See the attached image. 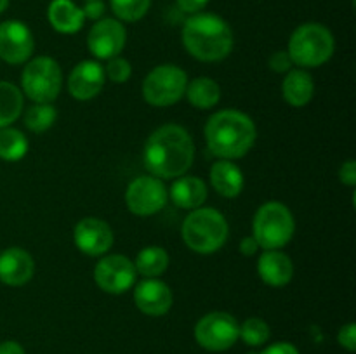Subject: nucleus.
I'll return each instance as SVG.
<instances>
[{"mask_svg": "<svg viewBox=\"0 0 356 354\" xmlns=\"http://www.w3.org/2000/svg\"><path fill=\"white\" fill-rule=\"evenodd\" d=\"M193 139L181 125H162L146 141L145 167L159 179L184 176L193 163Z\"/></svg>", "mask_w": 356, "mask_h": 354, "instance_id": "obj_1", "label": "nucleus"}, {"mask_svg": "<svg viewBox=\"0 0 356 354\" xmlns=\"http://www.w3.org/2000/svg\"><path fill=\"white\" fill-rule=\"evenodd\" d=\"M257 130L252 118L236 110H222L212 115L205 125L207 146L225 160L242 158L256 142Z\"/></svg>", "mask_w": 356, "mask_h": 354, "instance_id": "obj_2", "label": "nucleus"}, {"mask_svg": "<svg viewBox=\"0 0 356 354\" xmlns=\"http://www.w3.org/2000/svg\"><path fill=\"white\" fill-rule=\"evenodd\" d=\"M183 44L200 61H221L233 49L232 28L216 14H195L184 23Z\"/></svg>", "mask_w": 356, "mask_h": 354, "instance_id": "obj_3", "label": "nucleus"}, {"mask_svg": "<svg viewBox=\"0 0 356 354\" xmlns=\"http://www.w3.org/2000/svg\"><path fill=\"white\" fill-rule=\"evenodd\" d=\"M183 239L193 252L212 253L228 239V222L216 208H195L183 222Z\"/></svg>", "mask_w": 356, "mask_h": 354, "instance_id": "obj_4", "label": "nucleus"}, {"mask_svg": "<svg viewBox=\"0 0 356 354\" xmlns=\"http://www.w3.org/2000/svg\"><path fill=\"white\" fill-rule=\"evenodd\" d=\"M334 37L329 28L320 23H306L296 28L289 40V56L292 62L302 68H316L329 61L334 54Z\"/></svg>", "mask_w": 356, "mask_h": 354, "instance_id": "obj_5", "label": "nucleus"}, {"mask_svg": "<svg viewBox=\"0 0 356 354\" xmlns=\"http://www.w3.org/2000/svg\"><path fill=\"white\" fill-rule=\"evenodd\" d=\"M296 222L292 212L280 201H268L261 205L254 215V238L264 250L282 248L291 242Z\"/></svg>", "mask_w": 356, "mask_h": 354, "instance_id": "obj_6", "label": "nucleus"}, {"mask_svg": "<svg viewBox=\"0 0 356 354\" xmlns=\"http://www.w3.org/2000/svg\"><path fill=\"white\" fill-rule=\"evenodd\" d=\"M21 85L24 94L35 103H52L61 92V68L49 56L31 59L23 69Z\"/></svg>", "mask_w": 356, "mask_h": 354, "instance_id": "obj_7", "label": "nucleus"}, {"mask_svg": "<svg viewBox=\"0 0 356 354\" xmlns=\"http://www.w3.org/2000/svg\"><path fill=\"white\" fill-rule=\"evenodd\" d=\"M186 85L188 76L179 66L160 65L146 75L143 97L152 106H172L184 96Z\"/></svg>", "mask_w": 356, "mask_h": 354, "instance_id": "obj_8", "label": "nucleus"}, {"mask_svg": "<svg viewBox=\"0 0 356 354\" xmlns=\"http://www.w3.org/2000/svg\"><path fill=\"white\" fill-rule=\"evenodd\" d=\"M238 323L228 312H211L195 326V337L209 351H226L238 339Z\"/></svg>", "mask_w": 356, "mask_h": 354, "instance_id": "obj_9", "label": "nucleus"}, {"mask_svg": "<svg viewBox=\"0 0 356 354\" xmlns=\"http://www.w3.org/2000/svg\"><path fill=\"white\" fill-rule=\"evenodd\" d=\"M167 198H169V193H167L162 179L155 176L138 177L129 184L127 191H125V201H127L129 210L141 217L162 210L167 203Z\"/></svg>", "mask_w": 356, "mask_h": 354, "instance_id": "obj_10", "label": "nucleus"}, {"mask_svg": "<svg viewBox=\"0 0 356 354\" xmlns=\"http://www.w3.org/2000/svg\"><path fill=\"white\" fill-rule=\"evenodd\" d=\"M136 267L129 257L125 255H106L96 264L94 280L97 287L108 294H125L132 288L136 281Z\"/></svg>", "mask_w": 356, "mask_h": 354, "instance_id": "obj_11", "label": "nucleus"}, {"mask_svg": "<svg viewBox=\"0 0 356 354\" xmlns=\"http://www.w3.org/2000/svg\"><path fill=\"white\" fill-rule=\"evenodd\" d=\"M33 35L21 21H3L0 24V58L10 65H21L33 54Z\"/></svg>", "mask_w": 356, "mask_h": 354, "instance_id": "obj_12", "label": "nucleus"}, {"mask_svg": "<svg viewBox=\"0 0 356 354\" xmlns=\"http://www.w3.org/2000/svg\"><path fill=\"white\" fill-rule=\"evenodd\" d=\"M125 40H127V33H125L124 24L111 17H104L90 28L87 47L96 58L111 59L120 54Z\"/></svg>", "mask_w": 356, "mask_h": 354, "instance_id": "obj_13", "label": "nucleus"}, {"mask_svg": "<svg viewBox=\"0 0 356 354\" xmlns=\"http://www.w3.org/2000/svg\"><path fill=\"white\" fill-rule=\"evenodd\" d=\"M73 242L86 255H103L113 245V231L101 219L86 217L75 226Z\"/></svg>", "mask_w": 356, "mask_h": 354, "instance_id": "obj_14", "label": "nucleus"}, {"mask_svg": "<svg viewBox=\"0 0 356 354\" xmlns=\"http://www.w3.org/2000/svg\"><path fill=\"white\" fill-rule=\"evenodd\" d=\"M134 302L141 312L148 316H162L172 305V292L169 285L156 278H146L134 288Z\"/></svg>", "mask_w": 356, "mask_h": 354, "instance_id": "obj_15", "label": "nucleus"}, {"mask_svg": "<svg viewBox=\"0 0 356 354\" xmlns=\"http://www.w3.org/2000/svg\"><path fill=\"white\" fill-rule=\"evenodd\" d=\"M104 87V69L96 61H82L73 68L68 78V90L75 99L89 101Z\"/></svg>", "mask_w": 356, "mask_h": 354, "instance_id": "obj_16", "label": "nucleus"}, {"mask_svg": "<svg viewBox=\"0 0 356 354\" xmlns=\"http://www.w3.org/2000/svg\"><path fill=\"white\" fill-rule=\"evenodd\" d=\"M35 262L30 253L17 246L3 250L0 253V281L9 287H23L31 280Z\"/></svg>", "mask_w": 356, "mask_h": 354, "instance_id": "obj_17", "label": "nucleus"}, {"mask_svg": "<svg viewBox=\"0 0 356 354\" xmlns=\"http://www.w3.org/2000/svg\"><path fill=\"white\" fill-rule=\"evenodd\" d=\"M257 273L270 287H285L294 276V266L287 253L278 250H266L259 257Z\"/></svg>", "mask_w": 356, "mask_h": 354, "instance_id": "obj_18", "label": "nucleus"}, {"mask_svg": "<svg viewBox=\"0 0 356 354\" xmlns=\"http://www.w3.org/2000/svg\"><path fill=\"white\" fill-rule=\"evenodd\" d=\"M170 200L177 205L179 208H186V210H195L204 205L207 200V187L205 183L198 177L193 176H181L176 179V183L170 186Z\"/></svg>", "mask_w": 356, "mask_h": 354, "instance_id": "obj_19", "label": "nucleus"}, {"mask_svg": "<svg viewBox=\"0 0 356 354\" xmlns=\"http://www.w3.org/2000/svg\"><path fill=\"white\" fill-rule=\"evenodd\" d=\"M47 17L51 26L59 33H75L86 21L82 9L76 7L72 0H52Z\"/></svg>", "mask_w": 356, "mask_h": 354, "instance_id": "obj_20", "label": "nucleus"}, {"mask_svg": "<svg viewBox=\"0 0 356 354\" xmlns=\"http://www.w3.org/2000/svg\"><path fill=\"white\" fill-rule=\"evenodd\" d=\"M282 94L291 106H306L315 94V83H313L312 75L305 69H291L282 83Z\"/></svg>", "mask_w": 356, "mask_h": 354, "instance_id": "obj_21", "label": "nucleus"}, {"mask_svg": "<svg viewBox=\"0 0 356 354\" xmlns=\"http://www.w3.org/2000/svg\"><path fill=\"white\" fill-rule=\"evenodd\" d=\"M211 183L221 196L235 198L243 189V174L229 160H221L211 169Z\"/></svg>", "mask_w": 356, "mask_h": 354, "instance_id": "obj_22", "label": "nucleus"}, {"mask_svg": "<svg viewBox=\"0 0 356 354\" xmlns=\"http://www.w3.org/2000/svg\"><path fill=\"white\" fill-rule=\"evenodd\" d=\"M184 96L198 110H211L221 99V87L209 76H198L188 83Z\"/></svg>", "mask_w": 356, "mask_h": 354, "instance_id": "obj_23", "label": "nucleus"}, {"mask_svg": "<svg viewBox=\"0 0 356 354\" xmlns=\"http://www.w3.org/2000/svg\"><path fill=\"white\" fill-rule=\"evenodd\" d=\"M169 266V255L162 246H146L138 253L134 260L136 273L145 278H156L165 273Z\"/></svg>", "mask_w": 356, "mask_h": 354, "instance_id": "obj_24", "label": "nucleus"}, {"mask_svg": "<svg viewBox=\"0 0 356 354\" xmlns=\"http://www.w3.org/2000/svg\"><path fill=\"white\" fill-rule=\"evenodd\" d=\"M23 111V92L14 83L0 82V128L9 127Z\"/></svg>", "mask_w": 356, "mask_h": 354, "instance_id": "obj_25", "label": "nucleus"}, {"mask_svg": "<svg viewBox=\"0 0 356 354\" xmlns=\"http://www.w3.org/2000/svg\"><path fill=\"white\" fill-rule=\"evenodd\" d=\"M28 151V139L17 128H0V158L6 162H17Z\"/></svg>", "mask_w": 356, "mask_h": 354, "instance_id": "obj_26", "label": "nucleus"}, {"mask_svg": "<svg viewBox=\"0 0 356 354\" xmlns=\"http://www.w3.org/2000/svg\"><path fill=\"white\" fill-rule=\"evenodd\" d=\"M56 118H58V111L51 103H35L24 113V125L31 132L40 134V132L49 130L54 125Z\"/></svg>", "mask_w": 356, "mask_h": 354, "instance_id": "obj_27", "label": "nucleus"}, {"mask_svg": "<svg viewBox=\"0 0 356 354\" xmlns=\"http://www.w3.org/2000/svg\"><path fill=\"white\" fill-rule=\"evenodd\" d=\"M115 16L122 21H139L148 12L152 0H110Z\"/></svg>", "mask_w": 356, "mask_h": 354, "instance_id": "obj_28", "label": "nucleus"}, {"mask_svg": "<svg viewBox=\"0 0 356 354\" xmlns=\"http://www.w3.org/2000/svg\"><path fill=\"white\" fill-rule=\"evenodd\" d=\"M238 337H242L243 342L249 346H261L270 339V326L264 319L249 318L240 326Z\"/></svg>", "mask_w": 356, "mask_h": 354, "instance_id": "obj_29", "label": "nucleus"}, {"mask_svg": "<svg viewBox=\"0 0 356 354\" xmlns=\"http://www.w3.org/2000/svg\"><path fill=\"white\" fill-rule=\"evenodd\" d=\"M131 62L127 59L120 58V56H115V58L108 59V65H106V71L104 75L111 80L113 83H124L131 78Z\"/></svg>", "mask_w": 356, "mask_h": 354, "instance_id": "obj_30", "label": "nucleus"}, {"mask_svg": "<svg viewBox=\"0 0 356 354\" xmlns=\"http://www.w3.org/2000/svg\"><path fill=\"white\" fill-rule=\"evenodd\" d=\"M292 65H294V62H292L289 52H285V51L275 52V54L270 58V68L277 73L291 71Z\"/></svg>", "mask_w": 356, "mask_h": 354, "instance_id": "obj_31", "label": "nucleus"}, {"mask_svg": "<svg viewBox=\"0 0 356 354\" xmlns=\"http://www.w3.org/2000/svg\"><path fill=\"white\" fill-rule=\"evenodd\" d=\"M339 344L343 347H346L348 351L356 349V326L355 323H350V325L343 326L339 332Z\"/></svg>", "mask_w": 356, "mask_h": 354, "instance_id": "obj_32", "label": "nucleus"}, {"mask_svg": "<svg viewBox=\"0 0 356 354\" xmlns=\"http://www.w3.org/2000/svg\"><path fill=\"white\" fill-rule=\"evenodd\" d=\"M339 179L341 183H344L346 186H355L356 184V163L355 160H348L346 163H343L339 170Z\"/></svg>", "mask_w": 356, "mask_h": 354, "instance_id": "obj_33", "label": "nucleus"}, {"mask_svg": "<svg viewBox=\"0 0 356 354\" xmlns=\"http://www.w3.org/2000/svg\"><path fill=\"white\" fill-rule=\"evenodd\" d=\"M83 16L89 19H99L104 14V3L101 0H92V2H86V7L82 9Z\"/></svg>", "mask_w": 356, "mask_h": 354, "instance_id": "obj_34", "label": "nucleus"}, {"mask_svg": "<svg viewBox=\"0 0 356 354\" xmlns=\"http://www.w3.org/2000/svg\"><path fill=\"white\" fill-rule=\"evenodd\" d=\"M209 3V0H177V6L183 12L188 14H197L198 10L204 9Z\"/></svg>", "mask_w": 356, "mask_h": 354, "instance_id": "obj_35", "label": "nucleus"}, {"mask_svg": "<svg viewBox=\"0 0 356 354\" xmlns=\"http://www.w3.org/2000/svg\"><path fill=\"white\" fill-rule=\"evenodd\" d=\"M261 354H299V351L296 349L292 344L278 342V344H273V346H270L268 349H264Z\"/></svg>", "mask_w": 356, "mask_h": 354, "instance_id": "obj_36", "label": "nucleus"}, {"mask_svg": "<svg viewBox=\"0 0 356 354\" xmlns=\"http://www.w3.org/2000/svg\"><path fill=\"white\" fill-rule=\"evenodd\" d=\"M257 248H259V245H257V242L254 236H245V238L240 242V252H242L243 255H247V257L254 255V253L257 252Z\"/></svg>", "mask_w": 356, "mask_h": 354, "instance_id": "obj_37", "label": "nucleus"}, {"mask_svg": "<svg viewBox=\"0 0 356 354\" xmlns=\"http://www.w3.org/2000/svg\"><path fill=\"white\" fill-rule=\"evenodd\" d=\"M0 354H24V351L17 342L7 340V342L0 344Z\"/></svg>", "mask_w": 356, "mask_h": 354, "instance_id": "obj_38", "label": "nucleus"}, {"mask_svg": "<svg viewBox=\"0 0 356 354\" xmlns=\"http://www.w3.org/2000/svg\"><path fill=\"white\" fill-rule=\"evenodd\" d=\"M7 6H9V0H0V14L7 9Z\"/></svg>", "mask_w": 356, "mask_h": 354, "instance_id": "obj_39", "label": "nucleus"}, {"mask_svg": "<svg viewBox=\"0 0 356 354\" xmlns=\"http://www.w3.org/2000/svg\"><path fill=\"white\" fill-rule=\"evenodd\" d=\"M86 2H92V0H86Z\"/></svg>", "mask_w": 356, "mask_h": 354, "instance_id": "obj_40", "label": "nucleus"}]
</instances>
